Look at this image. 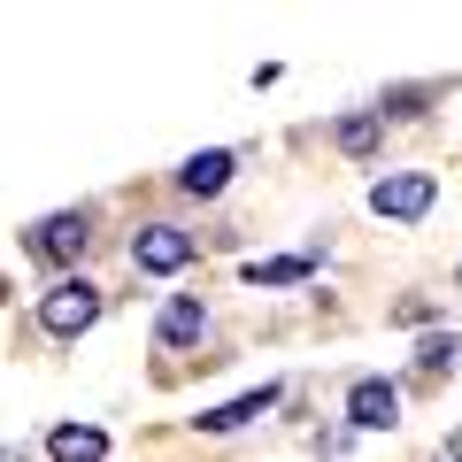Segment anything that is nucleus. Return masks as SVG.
Instances as JSON below:
<instances>
[{
  "label": "nucleus",
  "instance_id": "obj_1",
  "mask_svg": "<svg viewBox=\"0 0 462 462\" xmlns=\"http://www.w3.org/2000/svg\"><path fill=\"white\" fill-rule=\"evenodd\" d=\"M100 309H108V293H100L93 278H54L47 293H39V331H47V339H78V331L100 324Z\"/></svg>",
  "mask_w": 462,
  "mask_h": 462
},
{
  "label": "nucleus",
  "instance_id": "obj_2",
  "mask_svg": "<svg viewBox=\"0 0 462 462\" xmlns=\"http://www.w3.org/2000/svg\"><path fill=\"white\" fill-rule=\"evenodd\" d=\"M85 247H93V208H54V216H39V224L23 231V254L47 263V270H69Z\"/></svg>",
  "mask_w": 462,
  "mask_h": 462
},
{
  "label": "nucleus",
  "instance_id": "obj_3",
  "mask_svg": "<svg viewBox=\"0 0 462 462\" xmlns=\"http://www.w3.org/2000/svg\"><path fill=\"white\" fill-rule=\"evenodd\" d=\"M431 208H439V178L431 170H385L370 185V216H385V224H424Z\"/></svg>",
  "mask_w": 462,
  "mask_h": 462
},
{
  "label": "nucleus",
  "instance_id": "obj_4",
  "mask_svg": "<svg viewBox=\"0 0 462 462\" xmlns=\"http://www.w3.org/2000/svg\"><path fill=\"white\" fill-rule=\"evenodd\" d=\"M193 254H200V239L178 224H139L132 231V270H147V278H178Z\"/></svg>",
  "mask_w": 462,
  "mask_h": 462
},
{
  "label": "nucleus",
  "instance_id": "obj_5",
  "mask_svg": "<svg viewBox=\"0 0 462 462\" xmlns=\"http://www.w3.org/2000/svg\"><path fill=\"white\" fill-rule=\"evenodd\" d=\"M401 424V385L393 378H355L346 385V431H393Z\"/></svg>",
  "mask_w": 462,
  "mask_h": 462
},
{
  "label": "nucleus",
  "instance_id": "obj_6",
  "mask_svg": "<svg viewBox=\"0 0 462 462\" xmlns=\"http://www.w3.org/2000/svg\"><path fill=\"white\" fill-rule=\"evenodd\" d=\"M231 170H239V154H231V147L185 154V162H178V193H193V200H216V193L231 185Z\"/></svg>",
  "mask_w": 462,
  "mask_h": 462
},
{
  "label": "nucleus",
  "instance_id": "obj_7",
  "mask_svg": "<svg viewBox=\"0 0 462 462\" xmlns=\"http://www.w3.org/2000/svg\"><path fill=\"white\" fill-rule=\"evenodd\" d=\"M200 331H208V300H200V293L162 300V316H154V346H193Z\"/></svg>",
  "mask_w": 462,
  "mask_h": 462
},
{
  "label": "nucleus",
  "instance_id": "obj_8",
  "mask_svg": "<svg viewBox=\"0 0 462 462\" xmlns=\"http://www.w3.org/2000/svg\"><path fill=\"white\" fill-rule=\"evenodd\" d=\"M278 393H285V385H254V393H239V401H224V409H208V416H200V431H216V439H224V431H239V424H254V416H270V409H278Z\"/></svg>",
  "mask_w": 462,
  "mask_h": 462
},
{
  "label": "nucleus",
  "instance_id": "obj_9",
  "mask_svg": "<svg viewBox=\"0 0 462 462\" xmlns=\"http://www.w3.org/2000/svg\"><path fill=\"white\" fill-rule=\"evenodd\" d=\"M47 455H54V462H108V431H93V424H54V431H47Z\"/></svg>",
  "mask_w": 462,
  "mask_h": 462
},
{
  "label": "nucleus",
  "instance_id": "obj_10",
  "mask_svg": "<svg viewBox=\"0 0 462 462\" xmlns=\"http://www.w3.org/2000/svg\"><path fill=\"white\" fill-rule=\"evenodd\" d=\"M331 139H339V154L370 162V154H378V139H385V124H378V108H355V116H339V124H331Z\"/></svg>",
  "mask_w": 462,
  "mask_h": 462
},
{
  "label": "nucleus",
  "instance_id": "obj_11",
  "mask_svg": "<svg viewBox=\"0 0 462 462\" xmlns=\"http://www.w3.org/2000/svg\"><path fill=\"white\" fill-rule=\"evenodd\" d=\"M316 254H270V263H247V285H309Z\"/></svg>",
  "mask_w": 462,
  "mask_h": 462
},
{
  "label": "nucleus",
  "instance_id": "obj_12",
  "mask_svg": "<svg viewBox=\"0 0 462 462\" xmlns=\"http://www.w3.org/2000/svg\"><path fill=\"white\" fill-rule=\"evenodd\" d=\"M455 331H431V339L424 346H416V370H424V378H439V370H455Z\"/></svg>",
  "mask_w": 462,
  "mask_h": 462
},
{
  "label": "nucleus",
  "instance_id": "obj_13",
  "mask_svg": "<svg viewBox=\"0 0 462 462\" xmlns=\"http://www.w3.org/2000/svg\"><path fill=\"white\" fill-rule=\"evenodd\" d=\"M439 462H462V439H447V455H439Z\"/></svg>",
  "mask_w": 462,
  "mask_h": 462
},
{
  "label": "nucleus",
  "instance_id": "obj_14",
  "mask_svg": "<svg viewBox=\"0 0 462 462\" xmlns=\"http://www.w3.org/2000/svg\"><path fill=\"white\" fill-rule=\"evenodd\" d=\"M0 462H23V447H0Z\"/></svg>",
  "mask_w": 462,
  "mask_h": 462
},
{
  "label": "nucleus",
  "instance_id": "obj_15",
  "mask_svg": "<svg viewBox=\"0 0 462 462\" xmlns=\"http://www.w3.org/2000/svg\"><path fill=\"white\" fill-rule=\"evenodd\" d=\"M455 293H462V263H455Z\"/></svg>",
  "mask_w": 462,
  "mask_h": 462
}]
</instances>
